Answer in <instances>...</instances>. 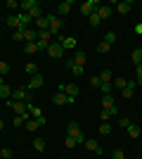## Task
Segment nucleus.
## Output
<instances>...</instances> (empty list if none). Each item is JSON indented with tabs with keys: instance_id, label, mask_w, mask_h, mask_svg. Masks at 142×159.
Here are the masks:
<instances>
[{
	"instance_id": "nucleus-18",
	"label": "nucleus",
	"mask_w": 142,
	"mask_h": 159,
	"mask_svg": "<svg viewBox=\"0 0 142 159\" xmlns=\"http://www.w3.org/2000/svg\"><path fill=\"white\" fill-rule=\"evenodd\" d=\"M83 145L88 147L90 152H95V154H102V145H100V143H97V140H85Z\"/></svg>"
},
{
	"instance_id": "nucleus-46",
	"label": "nucleus",
	"mask_w": 142,
	"mask_h": 159,
	"mask_svg": "<svg viewBox=\"0 0 142 159\" xmlns=\"http://www.w3.org/2000/svg\"><path fill=\"white\" fill-rule=\"evenodd\" d=\"M130 124H133V121H128V119H121V121H118V126H121V128H128Z\"/></svg>"
},
{
	"instance_id": "nucleus-5",
	"label": "nucleus",
	"mask_w": 142,
	"mask_h": 159,
	"mask_svg": "<svg viewBox=\"0 0 142 159\" xmlns=\"http://www.w3.org/2000/svg\"><path fill=\"white\" fill-rule=\"evenodd\" d=\"M102 107H104V112H109L111 116H116V114H118V107H116V102H114V98H111V95H104V98H102Z\"/></svg>"
},
{
	"instance_id": "nucleus-31",
	"label": "nucleus",
	"mask_w": 142,
	"mask_h": 159,
	"mask_svg": "<svg viewBox=\"0 0 142 159\" xmlns=\"http://www.w3.org/2000/svg\"><path fill=\"white\" fill-rule=\"evenodd\" d=\"M19 19H21V24H24V29H28V26H31V21H33L26 12H19Z\"/></svg>"
},
{
	"instance_id": "nucleus-42",
	"label": "nucleus",
	"mask_w": 142,
	"mask_h": 159,
	"mask_svg": "<svg viewBox=\"0 0 142 159\" xmlns=\"http://www.w3.org/2000/svg\"><path fill=\"white\" fill-rule=\"evenodd\" d=\"M0 157H2V159H10V157H12V150L2 147V150H0Z\"/></svg>"
},
{
	"instance_id": "nucleus-22",
	"label": "nucleus",
	"mask_w": 142,
	"mask_h": 159,
	"mask_svg": "<svg viewBox=\"0 0 142 159\" xmlns=\"http://www.w3.org/2000/svg\"><path fill=\"white\" fill-rule=\"evenodd\" d=\"M28 114H31L33 119H41V116H43V109H41V107H36L33 102H28Z\"/></svg>"
},
{
	"instance_id": "nucleus-29",
	"label": "nucleus",
	"mask_w": 142,
	"mask_h": 159,
	"mask_svg": "<svg viewBox=\"0 0 142 159\" xmlns=\"http://www.w3.org/2000/svg\"><path fill=\"white\" fill-rule=\"evenodd\" d=\"M33 150L36 152H43L45 150V138H33Z\"/></svg>"
},
{
	"instance_id": "nucleus-4",
	"label": "nucleus",
	"mask_w": 142,
	"mask_h": 159,
	"mask_svg": "<svg viewBox=\"0 0 142 159\" xmlns=\"http://www.w3.org/2000/svg\"><path fill=\"white\" fill-rule=\"evenodd\" d=\"M57 93H64L67 98L76 100V95H78V86H76V83H59V90H57Z\"/></svg>"
},
{
	"instance_id": "nucleus-14",
	"label": "nucleus",
	"mask_w": 142,
	"mask_h": 159,
	"mask_svg": "<svg viewBox=\"0 0 142 159\" xmlns=\"http://www.w3.org/2000/svg\"><path fill=\"white\" fill-rule=\"evenodd\" d=\"M36 40H38V31H36V29H24V43H36Z\"/></svg>"
},
{
	"instance_id": "nucleus-41",
	"label": "nucleus",
	"mask_w": 142,
	"mask_h": 159,
	"mask_svg": "<svg viewBox=\"0 0 142 159\" xmlns=\"http://www.w3.org/2000/svg\"><path fill=\"white\" fill-rule=\"evenodd\" d=\"M90 86L93 88H100L102 83H100V76H90Z\"/></svg>"
},
{
	"instance_id": "nucleus-44",
	"label": "nucleus",
	"mask_w": 142,
	"mask_h": 159,
	"mask_svg": "<svg viewBox=\"0 0 142 159\" xmlns=\"http://www.w3.org/2000/svg\"><path fill=\"white\" fill-rule=\"evenodd\" d=\"M137 86H142V64H137V81H135Z\"/></svg>"
},
{
	"instance_id": "nucleus-1",
	"label": "nucleus",
	"mask_w": 142,
	"mask_h": 159,
	"mask_svg": "<svg viewBox=\"0 0 142 159\" xmlns=\"http://www.w3.org/2000/svg\"><path fill=\"white\" fill-rule=\"evenodd\" d=\"M67 135L69 138H74L76 143H85V135H83V131H81V124L78 121H69V126H67Z\"/></svg>"
},
{
	"instance_id": "nucleus-45",
	"label": "nucleus",
	"mask_w": 142,
	"mask_h": 159,
	"mask_svg": "<svg viewBox=\"0 0 142 159\" xmlns=\"http://www.w3.org/2000/svg\"><path fill=\"white\" fill-rule=\"evenodd\" d=\"M111 159H126V154H123V150H116V152L111 154Z\"/></svg>"
},
{
	"instance_id": "nucleus-37",
	"label": "nucleus",
	"mask_w": 142,
	"mask_h": 159,
	"mask_svg": "<svg viewBox=\"0 0 142 159\" xmlns=\"http://www.w3.org/2000/svg\"><path fill=\"white\" fill-rule=\"evenodd\" d=\"M7 71H10V64H7V62H2V60H0V76H5Z\"/></svg>"
},
{
	"instance_id": "nucleus-15",
	"label": "nucleus",
	"mask_w": 142,
	"mask_h": 159,
	"mask_svg": "<svg viewBox=\"0 0 142 159\" xmlns=\"http://www.w3.org/2000/svg\"><path fill=\"white\" fill-rule=\"evenodd\" d=\"M33 29H36L38 33H41V31H47V14H43V17H38V19L33 21Z\"/></svg>"
},
{
	"instance_id": "nucleus-19",
	"label": "nucleus",
	"mask_w": 142,
	"mask_h": 159,
	"mask_svg": "<svg viewBox=\"0 0 142 159\" xmlns=\"http://www.w3.org/2000/svg\"><path fill=\"white\" fill-rule=\"evenodd\" d=\"M97 17H100V19H109V17H111V7L109 5H100L97 7Z\"/></svg>"
},
{
	"instance_id": "nucleus-13",
	"label": "nucleus",
	"mask_w": 142,
	"mask_h": 159,
	"mask_svg": "<svg viewBox=\"0 0 142 159\" xmlns=\"http://www.w3.org/2000/svg\"><path fill=\"white\" fill-rule=\"evenodd\" d=\"M43 83H45V81H43V76H41V74H36V76H31V81L26 83V88H28V90H36V88H41Z\"/></svg>"
},
{
	"instance_id": "nucleus-30",
	"label": "nucleus",
	"mask_w": 142,
	"mask_h": 159,
	"mask_svg": "<svg viewBox=\"0 0 142 159\" xmlns=\"http://www.w3.org/2000/svg\"><path fill=\"white\" fill-rule=\"evenodd\" d=\"M24 71H26L28 76H36V74H38V64H33V62H28V64L24 66Z\"/></svg>"
},
{
	"instance_id": "nucleus-43",
	"label": "nucleus",
	"mask_w": 142,
	"mask_h": 159,
	"mask_svg": "<svg viewBox=\"0 0 142 159\" xmlns=\"http://www.w3.org/2000/svg\"><path fill=\"white\" fill-rule=\"evenodd\" d=\"M64 145H67L69 150H71V147H76V145H78V143H76L74 138H69V135H67V140H64Z\"/></svg>"
},
{
	"instance_id": "nucleus-36",
	"label": "nucleus",
	"mask_w": 142,
	"mask_h": 159,
	"mask_svg": "<svg viewBox=\"0 0 142 159\" xmlns=\"http://www.w3.org/2000/svg\"><path fill=\"white\" fill-rule=\"evenodd\" d=\"M114 86H116V88H121V90H123V88L128 86V81H126V79H121V76H118V79H114Z\"/></svg>"
},
{
	"instance_id": "nucleus-10",
	"label": "nucleus",
	"mask_w": 142,
	"mask_h": 159,
	"mask_svg": "<svg viewBox=\"0 0 142 159\" xmlns=\"http://www.w3.org/2000/svg\"><path fill=\"white\" fill-rule=\"evenodd\" d=\"M43 124H45V116H41V119H33V116H31V119L26 121V131L36 133V131H38V128L43 126Z\"/></svg>"
},
{
	"instance_id": "nucleus-6",
	"label": "nucleus",
	"mask_w": 142,
	"mask_h": 159,
	"mask_svg": "<svg viewBox=\"0 0 142 159\" xmlns=\"http://www.w3.org/2000/svg\"><path fill=\"white\" fill-rule=\"evenodd\" d=\"M7 107H10V109H12L14 114H26L28 112V102H17V100H7Z\"/></svg>"
},
{
	"instance_id": "nucleus-9",
	"label": "nucleus",
	"mask_w": 142,
	"mask_h": 159,
	"mask_svg": "<svg viewBox=\"0 0 142 159\" xmlns=\"http://www.w3.org/2000/svg\"><path fill=\"white\" fill-rule=\"evenodd\" d=\"M12 100H17V102H31V100H28V88L26 86L14 88L12 90Z\"/></svg>"
},
{
	"instance_id": "nucleus-27",
	"label": "nucleus",
	"mask_w": 142,
	"mask_h": 159,
	"mask_svg": "<svg viewBox=\"0 0 142 159\" xmlns=\"http://www.w3.org/2000/svg\"><path fill=\"white\" fill-rule=\"evenodd\" d=\"M24 52L26 55H36L38 52V43H24Z\"/></svg>"
},
{
	"instance_id": "nucleus-40",
	"label": "nucleus",
	"mask_w": 142,
	"mask_h": 159,
	"mask_svg": "<svg viewBox=\"0 0 142 159\" xmlns=\"http://www.w3.org/2000/svg\"><path fill=\"white\" fill-rule=\"evenodd\" d=\"M100 17H97V12H95V14H90V24H93V26H100Z\"/></svg>"
},
{
	"instance_id": "nucleus-25",
	"label": "nucleus",
	"mask_w": 142,
	"mask_h": 159,
	"mask_svg": "<svg viewBox=\"0 0 142 159\" xmlns=\"http://www.w3.org/2000/svg\"><path fill=\"white\" fill-rule=\"evenodd\" d=\"M52 102H54V105H69V98L64 93H54L52 95Z\"/></svg>"
},
{
	"instance_id": "nucleus-7",
	"label": "nucleus",
	"mask_w": 142,
	"mask_h": 159,
	"mask_svg": "<svg viewBox=\"0 0 142 159\" xmlns=\"http://www.w3.org/2000/svg\"><path fill=\"white\" fill-rule=\"evenodd\" d=\"M97 7H100L97 0H85V2L81 5V14H83V17H90V14L97 12Z\"/></svg>"
},
{
	"instance_id": "nucleus-3",
	"label": "nucleus",
	"mask_w": 142,
	"mask_h": 159,
	"mask_svg": "<svg viewBox=\"0 0 142 159\" xmlns=\"http://www.w3.org/2000/svg\"><path fill=\"white\" fill-rule=\"evenodd\" d=\"M57 43H62V48L64 50H78V40L74 38V36H57Z\"/></svg>"
},
{
	"instance_id": "nucleus-33",
	"label": "nucleus",
	"mask_w": 142,
	"mask_h": 159,
	"mask_svg": "<svg viewBox=\"0 0 142 159\" xmlns=\"http://www.w3.org/2000/svg\"><path fill=\"white\" fill-rule=\"evenodd\" d=\"M109 48H111V45H109V43H104V40H102L100 45H97V52H100V55H107V52H109Z\"/></svg>"
},
{
	"instance_id": "nucleus-11",
	"label": "nucleus",
	"mask_w": 142,
	"mask_h": 159,
	"mask_svg": "<svg viewBox=\"0 0 142 159\" xmlns=\"http://www.w3.org/2000/svg\"><path fill=\"white\" fill-rule=\"evenodd\" d=\"M7 24H10V26L14 29V31H24V24H21V19H19V14H10V17H7Z\"/></svg>"
},
{
	"instance_id": "nucleus-32",
	"label": "nucleus",
	"mask_w": 142,
	"mask_h": 159,
	"mask_svg": "<svg viewBox=\"0 0 142 159\" xmlns=\"http://www.w3.org/2000/svg\"><path fill=\"white\" fill-rule=\"evenodd\" d=\"M133 62H135V64H142V48H135V50H133Z\"/></svg>"
},
{
	"instance_id": "nucleus-16",
	"label": "nucleus",
	"mask_w": 142,
	"mask_h": 159,
	"mask_svg": "<svg viewBox=\"0 0 142 159\" xmlns=\"http://www.w3.org/2000/svg\"><path fill=\"white\" fill-rule=\"evenodd\" d=\"M85 60H88V55H85V50H74V60H71V62H74V64H85Z\"/></svg>"
},
{
	"instance_id": "nucleus-21",
	"label": "nucleus",
	"mask_w": 142,
	"mask_h": 159,
	"mask_svg": "<svg viewBox=\"0 0 142 159\" xmlns=\"http://www.w3.org/2000/svg\"><path fill=\"white\" fill-rule=\"evenodd\" d=\"M116 10H118L121 14H130V10H133V2H126V0H123V2H116Z\"/></svg>"
},
{
	"instance_id": "nucleus-34",
	"label": "nucleus",
	"mask_w": 142,
	"mask_h": 159,
	"mask_svg": "<svg viewBox=\"0 0 142 159\" xmlns=\"http://www.w3.org/2000/svg\"><path fill=\"white\" fill-rule=\"evenodd\" d=\"M111 133V124H100V135H109Z\"/></svg>"
},
{
	"instance_id": "nucleus-47",
	"label": "nucleus",
	"mask_w": 142,
	"mask_h": 159,
	"mask_svg": "<svg viewBox=\"0 0 142 159\" xmlns=\"http://www.w3.org/2000/svg\"><path fill=\"white\" fill-rule=\"evenodd\" d=\"M135 33H137V36H142V24H135Z\"/></svg>"
},
{
	"instance_id": "nucleus-8",
	"label": "nucleus",
	"mask_w": 142,
	"mask_h": 159,
	"mask_svg": "<svg viewBox=\"0 0 142 159\" xmlns=\"http://www.w3.org/2000/svg\"><path fill=\"white\" fill-rule=\"evenodd\" d=\"M47 55H50L52 60H62V55H64V48H62V43L52 40V43H50V48H47Z\"/></svg>"
},
{
	"instance_id": "nucleus-2",
	"label": "nucleus",
	"mask_w": 142,
	"mask_h": 159,
	"mask_svg": "<svg viewBox=\"0 0 142 159\" xmlns=\"http://www.w3.org/2000/svg\"><path fill=\"white\" fill-rule=\"evenodd\" d=\"M62 26H64V21H62V17H57V14H47V29L52 31V36H59Z\"/></svg>"
},
{
	"instance_id": "nucleus-48",
	"label": "nucleus",
	"mask_w": 142,
	"mask_h": 159,
	"mask_svg": "<svg viewBox=\"0 0 142 159\" xmlns=\"http://www.w3.org/2000/svg\"><path fill=\"white\" fill-rule=\"evenodd\" d=\"M0 86H5V76H0Z\"/></svg>"
},
{
	"instance_id": "nucleus-39",
	"label": "nucleus",
	"mask_w": 142,
	"mask_h": 159,
	"mask_svg": "<svg viewBox=\"0 0 142 159\" xmlns=\"http://www.w3.org/2000/svg\"><path fill=\"white\" fill-rule=\"evenodd\" d=\"M100 119H102V124H109V119H111V114L102 109V112H100Z\"/></svg>"
},
{
	"instance_id": "nucleus-28",
	"label": "nucleus",
	"mask_w": 142,
	"mask_h": 159,
	"mask_svg": "<svg viewBox=\"0 0 142 159\" xmlns=\"http://www.w3.org/2000/svg\"><path fill=\"white\" fill-rule=\"evenodd\" d=\"M126 131H128V135H130V138H140V126H137V124H130V126L126 128Z\"/></svg>"
},
{
	"instance_id": "nucleus-24",
	"label": "nucleus",
	"mask_w": 142,
	"mask_h": 159,
	"mask_svg": "<svg viewBox=\"0 0 142 159\" xmlns=\"http://www.w3.org/2000/svg\"><path fill=\"white\" fill-rule=\"evenodd\" d=\"M67 64H69V69H71V74H74L76 79H78V76H83V66H81V64H74L71 60H69Z\"/></svg>"
},
{
	"instance_id": "nucleus-26",
	"label": "nucleus",
	"mask_w": 142,
	"mask_h": 159,
	"mask_svg": "<svg viewBox=\"0 0 142 159\" xmlns=\"http://www.w3.org/2000/svg\"><path fill=\"white\" fill-rule=\"evenodd\" d=\"M0 98H2V100H10V98H12V88L7 86V83H5V86H0Z\"/></svg>"
},
{
	"instance_id": "nucleus-17",
	"label": "nucleus",
	"mask_w": 142,
	"mask_h": 159,
	"mask_svg": "<svg viewBox=\"0 0 142 159\" xmlns=\"http://www.w3.org/2000/svg\"><path fill=\"white\" fill-rule=\"evenodd\" d=\"M100 83H102V86H114V79H111V74H109V69L100 71Z\"/></svg>"
},
{
	"instance_id": "nucleus-12",
	"label": "nucleus",
	"mask_w": 142,
	"mask_h": 159,
	"mask_svg": "<svg viewBox=\"0 0 142 159\" xmlns=\"http://www.w3.org/2000/svg\"><path fill=\"white\" fill-rule=\"evenodd\" d=\"M71 7H74V2H71V0H62L59 5H57V17L69 14V12H71Z\"/></svg>"
},
{
	"instance_id": "nucleus-23",
	"label": "nucleus",
	"mask_w": 142,
	"mask_h": 159,
	"mask_svg": "<svg viewBox=\"0 0 142 159\" xmlns=\"http://www.w3.org/2000/svg\"><path fill=\"white\" fill-rule=\"evenodd\" d=\"M38 40L50 45V43H52V31H50V29H47V31H41V33H38Z\"/></svg>"
},
{
	"instance_id": "nucleus-20",
	"label": "nucleus",
	"mask_w": 142,
	"mask_h": 159,
	"mask_svg": "<svg viewBox=\"0 0 142 159\" xmlns=\"http://www.w3.org/2000/svg\"><path fill=\"white\" fill-rule=\"evenodd\" d=\"M135 86H137V83H133V81H128V86H126V88H123V90H121V95H123V98H126V100H130V98H133V93H135Z\"/></svg>"
},
{
	"instance_id": "nucleus-35",
	"label": "nucleus",
	"mask_w": 142,
	"mask_h": 159,
	"mask_svg": "<svg viewBox=\"0 0 142 159\" xmlns=\"http://www.w3.org/2000/svg\"><path fill=\"white\" fill-rule=\"evenodd\" d=\"M12 40H14V43H24V31H14L12 33Z\"/></svg>"
},
{
	"instance_id": "nucleus-38",
	"label": "nucleus",
	"mask_w": 142,
	"mask_h": 159,
	"mask_svg": "<svg viewBox=\"0 0 142 159\" xmlns=\"http://www.w3.org/2000/svg\"><path fill=\"white\" fill-rule=\"evenodd\" d=\"M114 40H116V33H114V31H109L107 36H104V43H109V45H111Z\"/></svg>"
}]
</instances>
